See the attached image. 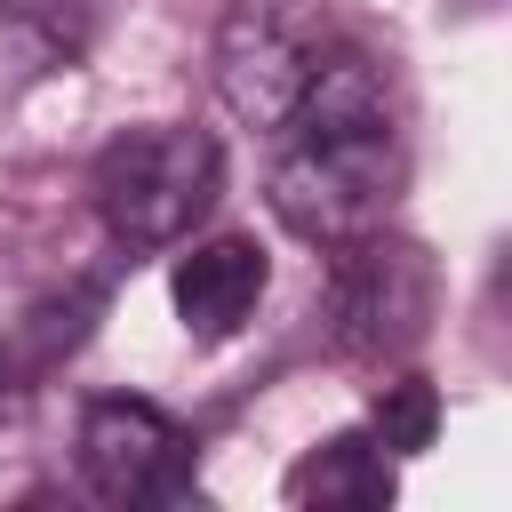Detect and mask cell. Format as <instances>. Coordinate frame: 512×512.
Here are the masks:
<instances>
[{"instance_id":"obj_1","label":"cell","mask_w":512,"mask_h":512,"mask_svg":"<svg viewBox=\"0 0 512 512\" xmlns=\"http://www.w3.org/2000/svg\"><path fill=\"white\" fill-rule=\"evenodd\" d=\"M392 192H400V128H392L384 80L368 72V56L328 48L312 88L280 120L272 216L312 248H344L384 224Z\"/></svg>"},{"instance_id":"obj_8","label":"cell","mask_w":512,"mask_h":512,"mask_svg":"<svg viewBox=\"0 0 512 512\" xmlns=\"http://www.w3.org/2000/svg\"><path fill=\"white\" fill-rule=\"evenodd\" d=\"M392 456H416V448H432V432H440V392L424 384V376H400V384H384V400H376V424H368Z\"/></svg>"},{"instance_id":"obj_3","label":"cell","mask_w":512,"mask_h":512,"mask_svg":"<svg viewBox=\"0 0 512 512\" xmlns=\"http://www.w3.org/2000/svg\"><path fill=\"white\" fill-rule=\"evenodd\" d=\"M328 48V0H232L216 24V88L248 128H280Z\"/></svg>"},{"instance_id":"obj_6","label":"cell","mask_w":512,"mask_h":512,"mask_svg":"<svg viewBox=\"0 0 512 512\" xmlns=\"http://www.w3.org/2000/svg\"><path fill=\"white\" fill-rule=\"evenodd\" d=\"M168 296H176V320H184L200 344H224V336H240L248 312L264 304V248L240 240V232H216V240H200V248L176 256Z\"/></svg>"},{"instance_id":"obj_10","label":"cell","mask_w":512,"mask_h":512,"mask_svg":"<svg viewBox=\"0 0 512 512\" xmlns=\"http://www.w3.org/2000/svg\"><path fill=\"white\" fill-rule=\"evenodd\" d=\"M0 384H8V352H0Z\"/></svg>"},{"instance_id":"obj_5","label":"cell","mask_w":512,"mask_h":512,"mask_svg":"<svg viewBox=\"0 0 512 512\" xmlns=\"http://www.w3.org/2000/svg\"><path fill=\"white\" fill-rule=\"evenodd\" d=\"M336 312H344V344H360V352L416 344L424 320H432V264H424V248L384 240V224L344 240V296H336Z\"/></svg>"},{"instance_id":"obj_7","label":"cell","mask_w":512,"mask_h":512,"mask_svg":"<svg viewBox=\"0 0 512 512\" xmlns=\"http://www.w3.org/2000/svg\"><path fill=\"white\" fill-rule=\"evenodd\" d=\"M392 448L376 432H336L320 448H304V464L288 472V504H320V512H376L392 504Z\"/></svg>"},{"instance_id":"obj_4","label":"cell","mask_w":512,"mask_h":512,"mask_svg":"<svg viewBox=\"0 0 512 512\" xmlns=\"http://www.w3.org/2000/svg\"><path fill=\"white\" fill-rule=\"evenodd\" d=\"M80 480L88 496L136 512V504H176L192 496V440L128 392H104L80 408Z\"/></svg>"},{"instance_id":"obj_9","label":"cell","mask_w":512,"mask_h":512,"mask_svg":"<svg viewBox=\"0 0 512 512\" xmlns=\"http://www.w3.org/2000/svg\"><path fill=\"white\" fill-rule=\"evenodd\" d=\"M0 16L48 32V40H88V24L104 16V0H0Z\"/></svg>"},{"instance_id":"obj_2","label":"cell","mask_w":512,"mask_h":512,"mask_svg":"<svg viewBox=\"0 0 512 512\" xmlns=\"http://www.w3.org/2000/svg\"><path fill=\"white\" fill-rule=\"evenodd\" d=\"M88 192H96V216H104V232L120 248H168L216 208L224 152H216L208 128H176V120L128 128V136H112L96 152Z\"/></svg>"}]
</instances>
